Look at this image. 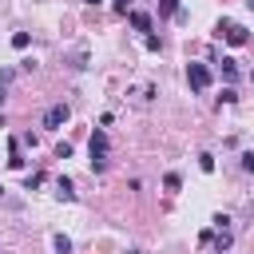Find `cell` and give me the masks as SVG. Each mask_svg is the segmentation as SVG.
Returning <instances> with one entry per match:
<instances>
[{
	"label": "cell",
	"mask_w": 254,
	"mask_h": 254,
	"mask_svg": "<svg viewBox=\"0 0 254 254\" xmlns=\"http://www.w3.org/2000/svg\"><path fill=\"white\" fill-rule=\"evenodd\" d=\"M87 147H91V171H107V147H111V143H107V131L95 127Z\"/></svg>",
	"instance_id": "6da1fadb"
},
{
	"label": "cell",
	"mask_w": 254,
	"mask_h": 254,
	"mask_svg": "<svg viewBox=\"0 0 254 254\" xmlns=\"http://www.w3.org/2000/svg\"><path fill=\"white\" fill-rule=\"evenodd\" d=\"M187 83H190L194 91H206V87H210V67H206V64H190V67H187Z\"/></svg>",
	"instance_id": "7a4b0ae2"
},
{
	"label": "cell",
	"mask_w": 254,
	"mask_h": 254,
	"mask_svg": "<svg viewBox=\"0 0 254 254\" xmlns=\"http://www.w3.org/2000/svg\"><path fill=\"white\" fill-rule=\"evenodd\" d=\"M218 36H226V44H234V48L246 44V28H242V24H230V20L218 24Z\"/></svg>",
	"instance_id": "3957f363"
},
{
	"label": "cell",
	"mask_w": 254,
	"mask_h": 254,
	"mask_svg": "<svg viewBox=\"0 0 254 254\" xmlns=\"http://www.w3.org/2000/svg\"><path fill=\"white\" fill-rule=\"evenodd\" d=\"M64 123H67V103H52V107H48V115H44V127H52V131H56V127H64Z\"/></svg>",
	"instance_id": "277c9868"
},
{
	"label": "cell",
	"mask_w": 254,
	"mask_h": 254,
	"mask_svg": "<svg viewBox=\"0 0 254 254\" xmlns=\"http://www.w3.org/2000/svg\"><path fill=\"white\" fill-rule=\"evenodd\" d=\"M127 20H131V28H135V32H151V16H147L143 8H135Z\"/></svg>",
	"instance_id": "5b68a950"
},
{
	"label": "cell",
	"mask_w": 254,
	"mask_h": 254,
	"mask_svg": "<svg viewBox=\"0 0 254 254\" xmlns=\"http://www.w3.org/2000/svg\"><path fill=\"white\" fill-rule=\"evenodd\" d=\"M56 198H64V202H71V198H75V187H71V179H56Z\"/></svg>",
	"instance_id": "8992f818"
},
{
	"label": "cell",
	"mask_w": 254,
	"mask_h": 254,
	"mask_svg": "<svg viewBox=\"0 0 254 254\" xmlns=\"http://www.w3.org/2000/svg\"><path fill=\"white\" fill-rule=\"evenodd\" d=\"M210 242H214V250L222 254V250H230V242H234V238H230V230H218V234H214Z\"/></svg>",
	"instance_id": "52a82bcc"
},
{
	"label": "cell",
	"mask_w": 254,
	"mask_h": 254,
	"mask_svg": "<svg viewBox=\"0 0 254 254\" xmlns=\"http://www.w3.org/2000/svg\"><path fill=\"white\" fill-rule=\"evenodd\" d=\"M218 67H222V75H226V79H234V75H238V67H234V60H230V56H222V60H218Z\"/></svg>",
	"instance_id": "ba28073f"
},
{
	"label": "cell",
	"mask_w": 254,
	"mask_h": 254,
	"mask_svg": "<svg viewBox=\"0 0 254 254\" xmlns=\"http://www.w3.org/2000/svg\"><path fill=\"white\" fill-rule=\"evenodd\" d=\"M52 242H56V254H71V238H64V234H56Z\"/></svg>",
	"instance_id": "9c48e42d"
},
{
	"label": "cell",
	"mask_w": 254,
	"mask_h": 254,
	"mask_svg": "<svg viewBox=\"0 0 254 254\" xmlns=\"http://www.w3.org/2000/svg\"><path fill=\"white\" fill-rule=\"evenodd\" d=\"M198 167L210 175V171H214V155H210V151H202V155H198Z\"/></svg>",
	"instance_id": "30bf717a"
},
{
	"label": "cell",
	"mask_w": 254,
	"mask_h": 254,
	"mask_svg": "<svg viewBox=\"0 0 254 254\" xmlns=\"http://www.w3.org/2000/svg\"><path fill=\"white\" fill-rule=\"evenodd\" d=\"M163 187H167V190H179V187H183V179H179V175H175V171H171V175H167V179H163Z\"/></svg>",
	"instance_id": "8fae6325"
},
{
	"label": "cell",
	"mask_w": 254,
	"mask_h": 254,
	"mask_svg": "<svg viewBox=\"0 0 254 254\" xmlns=\"http://www.w3.org/2000/svg\"><path fill=\"white\" fill-rule=\"evenodd\" d=\"M12 48H20V52H24V48H28V32H16V36H12Z\"/></svg>",
	"instance_id": "7c38bea8"
},
{
	"label": "cell",
	"mask_w": 254,
	"mask_h": 254,
	"mask_svg": "<svg viewBox=\"0 0 254 254\" xmlns=\"http://www.w3.org/2000/svg\"><path fill=\"white\" fill-rule=\"evenodd\" d=\"M242 171H250V175H254V155H250V151L242 155Z\"/></svg>",
	"instance_id": "4fadbf2b"
},
{
	"label": "cell",
	"mask_w": 254,
	"mask_h": 254,
	"mask_svg": "<svg viewBox=\"0 0 254 254\" xmlns=\"http://www.w3.org/2000/svg\"><path fill=\"white\" fill-rule=\"evenodd\" d=\"M163 12H179V0H163Z\"/></svg>",
	"instance_id": "5bb4252c"
},
{
	"label": "cell",
	"mask_w": 254,
	"mask_h": 254,
	"mask_svg": "<svg viewBox=\"0 0 254 254\" xmlns=\"http://www.w3.org/2000/svg\"><path fill=\"white\" fill-rule=\"evenodd\" d=\"M115 8H119V12H127V8H131V0H115Z\"/></svg>",
	"instance_id": "9a60e30c"
},
{
	"label": "cell",
	"mask_w": 254,
	"mask_h": 254,
	"mask_svg": "<svg viewBox=\"0 0 254 254\" xmlns=\"http://www.w3.org/2000/svg\"><path fill=\"white\" fill-rule=\"evenodd\" d=\"M246 8H250V12H254V0H246Z\"/></svg>",
	"instance_id": "2e32d148"
},
{
	"label": "cell",
	"mask_w": 254,
	"mask_h": 254,
	"mask_svg": "<svg viewBox=\"0 0 254 254\" xmlns=\"http://www.w3.org/2000/svg\"><path fill=\"white\" fill-rule=\"evenodd\" d=\"M123 254H143V250H123Z\"/></svg>",
	"instance_id": "e0dca14e"
},
{
	"label": "cell",
	"mask_w": 254,
	"mask_h": 254,
	"mask_svg": "<svg viewBox=\"0 0 254 254\" xmlns=\"http://www.w3.org/2000/svg\"><path fill=\"white\" fill-rule=\"evenodd\" d=\"M87 4H103V0H87Z\"/></svg>",
	"instance_id": "ac0fdd59"
},
{
	"label": "cell",
	"mask_w": 254,
	"mask_h": 254,
	"mask_svg": "<svg viewBox=\"0 0 254 254\" xmlns=\"http://www.w3.org/2000/svg\"><path fill=\"white\" fill-rule=\"evenodd\" d=\"M250 79H254V71H250Z\"/></svg>",
	"instance_id": "d6986e66"
}]
</instances>
